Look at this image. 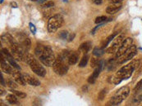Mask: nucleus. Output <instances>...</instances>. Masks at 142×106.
<instances>
[{"instance_id":"nucleus-1","label":"nucleus","mask_w":142,"mask_h":106,"mask_svg":"<svg viewBox=\"0 0 142 106\" xmlns=\"http://www.w3.org/2000/svg\"><path fill=\"white\" fill-rule=\"evenodd\" d=\"M140 63V61L139 60H133L130 63L122 66L120 70L115 73L114 77L112 78L113 83L115 85H118L121 83L122 81L130 78L132 75L133 72L139 67Z\"/></svg>"},{"instance_id":"nucleus-2","label":"nucleus","mask_w":142,"mask_h":106,"mask_svg":"<svg viewBox=\"0 0 142 106\" xmlns=\"http://www.w3.org/2000/svg\"><path fill=\"white\" fill-rule=\"evenodd\" d=\"M23 60H25L30 65L31 70L40 77H45L46 75V70L40 62L37 61L31 54L25 52Z\"/></svg>"},{"instance_id":"nucleus-3","label":"nucleus","mask_w":142,"mask_h":106,"mask_svg":"<svg viewBox=\"0 0 142 106\" xmlns=\"http://www.w3.org/2000/svg\"><path fill=\"white\" fill-rule=\"evenodd\" d=\"M130 94V87L127 86H122L115 92V94L111 97L110 101L107 103L109 105H118L122 102H123L128 97Z\"/></svg>"},{"instance_id":"nucleus-4","label":"nucleus","mask_w":142,"mask_h":106,"mask_svg":"<svg viewBox=\"0 0 142 106\" xmlns=\"http://www.w3.org/2000/svg\"><path fill=\"white\" fill-rule=\"evenodd\" d=\"M39 58L43 65L48 66V67H53V65H54L55 61H56V59H57V58H55V55L53 54L52 48L48 46L45 47L44 52H43V54Z\"/></svg>"},{"instance_id":"nucleus-5","label":"nucleus","mask_w":142,"mask_h":106,"mask_svg":"<svg viewBox=\"0 0 142 106\" xmlns=\"http://www.w3.org/2000/svg\"><path fill=\"white\" fill-rule=\"evenodd\" d=\"M63 17L60 14H57L52 16L48 22V30L50 33H54L63 26Z\"/></svg>"},{"instance_id":"nucleus-6","label":"nucleus","mask_w":142,"mask_h":106,"mask_svg":"<svg viewBox=\"0 0 142 106\" xmlns=\"http://www.w3.org/2000/svg\"><path fill=\"white\" fill-rule=\"evenodd\" d=\"M53 71L60 76L65 75L67 73V71H68V66H67V65H66L65 60L59 57V55L56 59L54 65H53Z\"/></svg>"},{"instance_id":"nucleus-7","label":"nucleus","mask_w":142,"mask_h":106,"mask_svg":"<svg viewBox=\"0 0 142 106\" xmlns=\"http://www.w3.org/2000/svg\"><path fill=\"white\" fill-rule=\"evenodd\" d=\"M137 54V50H136V47L135 45H132V47L129 48L127 51L123 54L122 57H120L119 58H118V61H117V63L118 65H122L127 62L128 60H130L132 59H133L135 55Z\"/></svg>"},{"instance_id":"nucleus-8","label":"nucleus","mask_w":142,"mask_h":106,"mask_svg":"<svg viewBox=\"0 0 142 106\" xmlns=\"http://www.w3.org/2000/svg\"><path fill=\"white\" fill-rule=\"evenodd\" d=\"M132 42H133V39L132 38H127L123 40L122 43L121 44V46L119 47V48L118 49V51H117V52H116V58L118 59L120 57H122V55L132 47Z\"/></svg>"},{"instance_id":"nucleus-9","label":"nucleus","mask_w":142,"mask_h":106,"mask_svg":"<svg viewBox=\"0 0 142 106\" xmlns=\"http://www.w3.org/2000/svg\"><path fill=\"white\" fill-rule=\"evenodd\" d=\"M123 40H124V35L123 34L117 37L115 39V41L113 42V44L106 50V52L108 54H112V53H114L115 52H117L118 49L119 48V47L121 46V44L122 43Z\"/></svg>"},{"instance_id":"nucleus-10","label":"nucleus","mask_w":142,"mask_h":106,"mask_svg":"<svg viewBox=\"0 0 142 106\" xmlns=\"http://www.w3.org/2000/svg\"><path fill=\"white\" fill-rule=\"evenodd\" d=\"M102 68H103V61H100V63H99L98 66L96 68H95V71L92 73V74L89 77V78L87 80L89 83H90V84H94L95 83L98 76L100 75Z\"/></svg>"},{"instance_id":"nucleus-11","label":"nucleus","mask_w":142,"mask_h":106,"mask_svg":"<svg viewBox=\"0 0 142 106\" xmlns=\"http://www.w3.org/2000/svg\"><path fill=\"white\" fill-rule=\"evenodd\" d=\"M12 77H13L14 80L17 83V84H20V85H22V86H25L26 84V80L24 78V76L23 74H21L19 71V70H17V68H15L12 71Z\"/></svg>"},{"instance_id":"nucleus-12","label":"nucleus","mask_w":142,"mask_h":106,"mask_svg":"<svg viewBox=\"0 0 142 106\" xmlns=\"http://www.w3.org/2000/svg\"><path fill=\"white\" fill-rule=\"evenodd\" d=\"M6 57H3V53L1 52V68H2V70L6 73H8V74H12V71H13V70H12V65L8 63L7 61H6Z\"/></svg>"},{"instance_id":"nucleus-13","label":"nucleus","mask_w":142,"mask_h":106,"mask_svg":"<svg viewBox=\"0 0 142 106\" xmlns=\"http://www.w3.org/2000/svg\"><path fill=\"white\" fill-rule=\"evenodd\" d=\"M23 76L24 78L26 80V83L31 85V86H38L40 85V82L39 79H37L36 78H35L34 76L30 75L28 73H23Z\"/></svg>"},{"instance_id":"nucleus-14","label":"nucleus","mask_w":142,"mask_h":106,"mask_svg":"<svg viewBox=\"0 0 142 106\" xmlns=\"http://www.w3.org/2000/svg\"><path fill=\"white\" fill-rule=\"evenodd\" d=\"M79 60V52H71L68 57H67V63L71 65H76Z\"/></svg>"},{"instance_id":"nucleus-15","label":"nucleus","mask_w":142,"mask_h":106,"mask_svg":"<svg viewBox=\"0 0 142 106\" xmlns=\"http://www.w3.org/2000/svg\"><path fill=\"white\" fill-rule=\"evenodd\" d=\"M122 7V6L121 3H113L112 5L108 6V7L106 8V12L108 14H110V15L115 14L116 12H118V11H120Z\"/></svg>"},{"instance_id":"nucleus-16","label":"nucleus","mask_w":142,"mask_h":106,"mask_svg":"<svg viewBox=\"0 0 142 106\" xmlns=\"http://www.w3.org/2000/svg\"><path fill=\"white\" fill-rule=\"evenodd\" d=\"M20 39V42H21V45L25 48V49H29L30 47V45H31V41L26 35H22L19 37Z\"/></svg>"},{"instance_id":"nucleus-17","label":"nucleus","mask_w":142,"mask_h":106,"mask_svg":"<svg viewBox=\"0 0 142 106\" xmlns=\"http://www.w3.org/2000/svg\"><path fill=\"white\" fill-rule=\"evenodd\" d=\"M90 49H91V42H85L81 43V46H80L79 51L86 54Z\"/></svg>"},{"instance_id":"nucleus-18","label":"nucleus","mask_w":142,"mask_h":106,"mask_svg":"<svg viewBox=\"0 0 142 106\" xmlns=\"http://www.w3.org/2000/svg\"><path fill=\"white\" fill-rule=\"evenodd\" d=\"M1 38H2V41H3L5 43H7L8 46L12 45V43L15 42L14 39L12 38V36L9 34H4L3 35H2Z\"/></svg>"},{"instance_id":"nucleus-19","label":"nucleus","mask_w":142,"mask_h":106,"mask_svg":"<svg viewBox=\"0 0 142 106\" xmlns=\"http://www.w3.org/2000/svg\"><path fill=\"white\" fill-rule=\"evenodd\" d=\"M6 99H7L8 102L10 104H20L19 101H18V99H17V96L16 95H14L13 93L10 95H8Z\"/></svg>"},{"instance_id":"nucleus-20","label":"nucleus","mask_w":142,"mask_h":106,"mask_svg":"<svg viewBox=\"0 0 142 106\" xmlns=\"http://www.w3.org/2000/svg\"><path fill=\"white\" fill-rule=\"evenodd\" d=\"M44 50H45V46H43L42 44H38L35 49V53L37 57H40L43 54V52H44Z\"/></svg>"},{"instance_id":"nucleus-21","label":"nucleus","mask_w":142,"mask_h":106,"mask_svg":"<svg viewBox=\"0 0 142 106\" xmlns=\"http://www.w3.org/2000/svg\"><path fill=\"white\" fill-rule=\"evenodd\" d=\"M89 58H90V57H89L88 55H85L84 57L81 58V61H80V63H79V67L84 68V67H85L86 65H87L88 61H89Z\"/></svg>"},{"instance_id":"nucleus-22","label":"nucleus","mask_w":142,"mask_h":106,"mask_svg":"<svg viewBox=\"0 0 142 106\" xmlns=\"http://www.w3.org/2000/svg\"><path fill=\"white\" fill-rule=\"evenodd\" d=\"M116 35H117V34H112V35H110L109 37H108V38L106 39V40L104 41L103 42V45H102V48H104V47H106L109 43H110V42L112 41L115 37H116Z\"/></svg>"},{"instance_id":"nucleus-23","label":"nucleus","mask_w":142,"mask_h":106,"mask_svg":"<svg viewBox=\"0 0 142 106\" xmlns=\"http://www.w3.org/2000/svg\"><path fill=\"white\" fill-rule=\"evenodd\" d=\"M12 92L13 93L14 95H16L18 98H26V94L25 92L20 91H17L15 89H12Z\"/></svg>"},{"instance_id":"nucleus-24","label":"nucleus","mask_w":142,"mask_h":106,"mask_svg":"<svg viewBox=\"0 0 142 106\" xmlns=\"http://www.w3.org/2000/svg\"><path fill=\"white\" fill-rule=\"evenodd\" d=\"M133 101L135 103H140L142 101V90L136 92V96L134 97Z\"/></svg>"},{"instance_id":"nucleus-25","label":"nucleus","mask_w":142,"mask_h":106,"mask_svg":"<svg viewBox=\"0 0 142 106\" xmlns=\"http://www.w3.org/2000/svg\"><path fill=\"white\" fill-rule=\"evenodd\" d=\"M103 54V48H100V47H95L93 51V55H95V57H100Z\"/></svg>"},{"instance_id":"nucleus-26","label":"nucleus","mask_w":142,"mask_h":106,"mask_svg":"<svg viewBox=\"0 0 142 106\" xmlns=\"http://www.w3.org/2000/svg\"><path fill=\"white\" fill-rule=\"evenodd\" d=\"M17 82H13V81H12L11 79H7V81H6V84H8V86L10 87V88L12 89H16L17 87Z\"/></svg>"},{"instance_id":"nucleus-27","label":"nucleus","mask_w":142,"mask_h":106,"mask_svg":"<svg viewBox=\"0 0 142 106\" xmlns=\"http://www.w3.org/2000/svg\"><path fill=\"white\" fill-rule=\"evenodd\" d=\"M107 20H108V18H107V16H98L96 19L95 20V24H101V23L105 22Z\"/></svg>"},{"instance_id":"nucleus-28","label":"nucleus","mask_w":142,"mask_h":106,"mask_svg":"<svg viewBox=\"0 0 142 106\" xmlns=\"http://www.w3.org/2000/svg\"><path fill=\"white\" fill-rule=\"evenodd\" d=\"M100 63V61H99V59H98V57H93L91 58V60H90V66L92 68H96Z\"/></svg>"},{"instance_id":"nucleus-29","label":"nucleus","mask_w":142,"mask_h":106,"mask_svg":"<svg viewBox=\"0 0 142 106\" xmlns=\"http://www.w3.org/2000/svg\"><path fill=\"white\" fill-rule=\"evenodd\" d=\"M106 93H107L106 89L101 90L100 91V93H99V95H98V99H99V101H103V99H104V97H105V96H106Z\"/></svg>"},{"instance_id":"nucleus-30","label":"nucleus","mask_w":142,"mask_h":106,"mask_svg":"<svg viewBox=\"0 0 142 106\" xmlns=\"http://www.w3.org/2000/svg\"><path fill=\"white\" fill-rule=\"evenodd\" d=\"M58 36H59V38L62 39H66L68 38L69 34H68V32H67V30H63V31H61V32L59 33Z\"/></svg>"},{"instance_id":"nucleus-31","label":"nucleus","mask_w":142,"mask_h":106,"mask_svg":"<svg viewBox=\"0 0 142 106\" xmlns=\"http://www.w3.org/2000/svg\"><path fill=\"white\" fill-rule=\"evenodd\" d=\"M54 6V3L53 1H48V2H45V3H43L41 7L43 8H52Z\"/></svg>"},{"instance_id":"nucleus-32","label":"nucleus","mask_w":142,"mask_h":106,"mask_svg":"<svg viewBox=\"0 0 142 106\" xmlns=\"http://www.w3.org/2000/svg\"><path fill=\"white\" fill-rule=\"evenodd\" d=\"M140 90H142V79L140 81V82L137 83V85L135 86V92H137V91H139Z\"/></svg>"},{"instance_id":"nucleus-33","label":"nucleus","mask_w":142,"mask_h":106,"mask_svg":"<svg viewBox=\"0 0 142 106\" xmlns=\"http://www.w3.org/2000/svg\"><path fill=\"white\" fill-rule=\"evenodd\" d=\"M29 26H30V31L32 32V34H35L36 33V28H35V26H34L32 23H30V24H29Z\"/></svg>"},{"instance_id":"nucleus-34","label":"nucleus","mask_w":142,"mask_h":106,"mask_svg":"<svg viewBox=\"0 0 142 106\" xmlns=\"http://www.w3.org/2000/svg\"><path fill=\"white\" fill-rule=\"evenodd\" d=\"M76 37V34H69V36H68V38H67V41L68 42H72L73 39H74V38Z\"/></svg>"},{"instance_id":"nucleus-35","label":"nucleus","mask_w":142,"mask_h":106,"mask_svg":"<svg viewBox=\"0 0 142 106\" xmlns=\"http://www.w3.org/2000/svg\"><path fill=\"white\" fill-rule=\"evenodd\" d=\"M0 80H1V85H2V86H6V83H5V81H4V79H3L2 73H0Z\"/></svg>"},{"instance_id":"nucleus-36","label":"nucleus","mask_w":142,"mask_h":106,"mask_svg":"<svg viewBox=\"0 0 142 106\" xmlns=\"http://www.w3.org/2000/svg\"><path fill=\"white\" fill-rule=\"evenodd\" d=\"M111 3H121L123 0H108Z\"/></svg>"},{"instance_id":"nucleus-37","label":"nucleus","mask_w":142,"mask_h":106,"mask_svg":"<svg viewBox=\"0 0 142 106\" xmlns=\"http://www.w3.org/2000/svg\"><path fill=\"white\" fill-rule=\"evenodd\" d=\"M10 5L12 6V8H17V3H15V2H11Z\"/></svg>"},{"instance_id":"nucleus-38","label":"nucleus","mask_w":142,"mask_h":106,"mask_svg":"<svg viewBox=\"0 0 142 106\" xmlns=\"http://www.w3.org/2000/svg\"><path fill=\"white\" fill-rule=\"evenodd\" d=\"M93 2L95 3V4H98V5H100L103 3V0H93Z\"/></svg>"},{"instance_id":"nucleus-39","label":"nucleus","mask_w":142,"mask_h":106,"mask_svg":"<svg viewBox=\"0 0 142 106\" xmlns=\"http://www.w3.org/2000/svg\"><path fill=\"white\" fill-rule=\"evenodd\" d=\"M4 93H5V91L1 89V96H3V94H4Z\"/></svg>"},{"instance_id":"nucleus-40","label":"nucleus","mask_w":142,"mask_h":106,"mask_svg":"<svg viewBox=\"0 0 142 106\" xmlns=\"http://www.w3.org/2000/svg\"><path fill=\"white\" fill-rule=\"evenodd\" d=\"M31 1H33V2H35V1H40V0H31Z\"/></svg>"},{"instance_id":"nucleus-41","label":"nucleus","mask_w":142,"mask_h":106,"mask_svg":"<svg viewBox=\"0 0 142 106\" xmlns=\"http://www.w3.org/2000/svg\"><path fill=\"white\" fill-rule=\"evenodd\" d=\"M3 2V0H1V3H2Z\"/></svg>"},{"instance_id":"nucleus-42","label":"nucleus","mask_w":142,"mask_h":106,"mask_svg":"<svg viewBox=\"0 0 142 106\" xmlns=\"http://www.w3.org/2000/svg\"><path fill=\"white\" fill-rule=\"evenodd\" d=\"M40 1H42V0H40Z\"/></svg>"}]
</instances>
